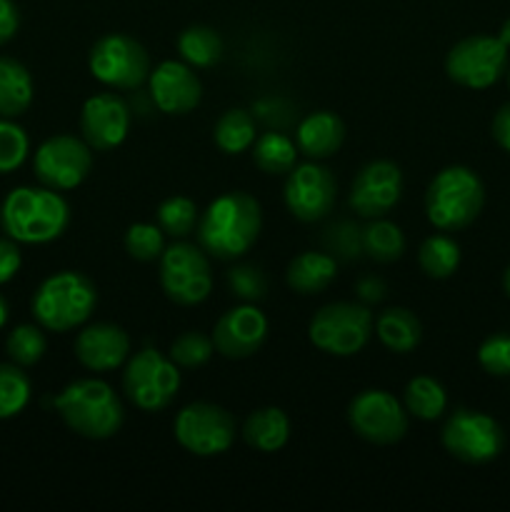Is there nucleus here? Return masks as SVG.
Segmentation results:
<instances>
[{
  "mask_svg": "<svg viewBox=\"0 0 510 512\" xmlns=\"http://www.w3.org/2000/svg\"><path fill=\"white\" fill-rule=\"evenodd\" d=\"M123 390L138 410L160 413L173 403L180 390L178 365L155 348L140 350L125 365Z\"/></svg>",
  "mask_w": 510,
  "mask_h": 512,
  "instance_id": "7",
  "label": "nucleus"
},
{
  "mask_svg": "<svg viewBox=\"0 0 510 512\" xmlns=\"http://www.w3.org/2000/svg\"><path fill=\"white\" fill-rule=\"evenodd\" d=\"M210 338L223 358L245 360L263 348L268 338V318L253 303L238 305L220 315Z\"/></svg>",
  "mask_w": 510,
  "mask_h": 512,
  "instance_id": "17",
  "label": "nucleus"
},
{
  "mask_svg": "<svg viewBox=\"0 0 510 512\" xmlns=\"http://www.w3.org/2000/svg\"><path fill=\"white\" fill-rule=\"evenodd\" d=\"M478 363L485 373L495 378L510 375V335L498 333L485 338L478 348Z\"/></svg>",
  "mask_w": 510,
  "mask_h": 512,
  "instance_id": "39",
  "label": "nucleus"
},
{
  "mask_svg": "<svg viewBox=\"0 0 510 512\" xmlns=\"http://www.w3.org/2000/svg\"><path fill=\"white\" fill-rule=\"evenodd\" d=\"M243 438L258 453H278L290 440V420L280 408H260L248 415Z\"/></svg>",
  "mask_w": 510,
  "mask_h": 512,
  "instance_id": "23",
  "label": "nucleus"
},
{
  "mask_svg": "<svg viewBox=\"0 0 510 512\" xmlns=\"http://www.w3.org/2000/svg\"><path fill=\"white\" fill-rule=\"evenodd\" d=\"M148 85L155 108L168 115L190 113L203 98V83L185 60H163L155 65L148 75Z\"/></svg>",
  "mask_w": 510,
  "mask_h": 512,
  "instance_id": "18",
  "label": "nucleus"
},
{
  "mask_svg": "<svg viewBox=\"0 0 510 512\" xmlns=\"http://www.w3.org/2000/svg\"><path fill=\"white\" fill-rule=\"evenodd\" d=\"M180 448L198 458L223 455L235 443V418L225 408L213 403H190L178 413L173 425Z\"/></svg>",
  "mask_w": 510,
  "mask_h": 512,
  "instance_id": "9",
  "label": "nucleus"
},
{
  "mask_svg": "<svg viewBox=\"0 0 510 512\" xmlns=\"http://www.w3.org/2000/svg\"><path fill=\"white\" fill-rule=\"evenodd\" d=\"M418 263L428 278L445 280L458 270L460 245L450 235H430L418 250Z\"/></svg>",
  "mask_w": 510,
  "mask_h": 512,
  "instance_id": "30",
  "label": "nucleus"
},
{
  "mask_svg": "<svg viewBox=\"0 0 510 512\" xmlns=\"http://www.w3.org/2000/svg\"><path fill=\"white\" fill-rule=\"evenodd\" d=\"M493 138H495V143L500 145V148L508 150V153H510V103H505L503 108L495 113Z\"/></svg>",
  "mask_w": 510,
  "mask_h": 512,
  "instance_id": "42",
  "label": "nucleus"
},
{
  "mask_svg": "<svg viewBox=\"0 0 510 512\" xmlns=\"http://www.w3.org/2000/svg\"><path fill=\"white\" fill-rule=\"evenodd\" d=\"M30 153L28 133L13 123V118H0V175H8L25 163Z\"/></svg>",
  "mask_w": 510,
  "mask_h": 512,
  "instance_id": "37",
  "label": "nucleus"
},
{
  "mask_svg": "<svg viewBox=\"0 0 510 512\" xmlns=\"http://www.w3.org/2000/svg\"><path fill=\"white\" fill-rule=\"evenodd\" d=\"M498 38H500V43L505 45V48H510V18L503 23V28H500Z\"/></svg>",
  "mask_w": 510,
  "mask_h": 512,
  "instance_id": "44",
  "label": "nucleus"
},
{
  "mask_svg": "<svg viewBox=\"0 0 510 512\" xmlns=\"http://www.w3.org/2000/svg\"><path fill=\"white\" fill-rule=\"evenodd\" d=\"M93 168V148L75 135H53L45 140L33 158L35 178L53 190H73Z\"/></svg>",
  "mask_w": 510,
  "mask_h": 512,
  "instance_id": "14",
  "label": "nucleus"
},
{
  "mask_svg": "<svg viewBox=\"0 0 510 512\" xmlns=\"http://www.w3.org/2000/svg\"><path fill=\"white\" fill-rule=\"evenodd\" d=\"M30 380L20 365L0 363V420H10L30 403Z\"/></svg>",
  "mask_w": 510,
  "mask_h": 512,
  "instance_id": "32",
  "label": "nucleus"
},
{
  "mask_svg": "<svg viewBox=\"0 0 510 512\" xmlns=\"http://www.w3.org/2000/svg\"><path fill=\"white\" fill-rule=\"evenodd\" d=\"M88 68L95 80L115 90H138L148 83L153 70L143 43L123 33H110L95 40L88 55Z\"/></svg>",
  "mask_w": 510,
  "mask_h": 512,
  "instance_id": "8",
  "label": "nucleus"
},
{
  "mask_svg": "<svg viewBox=\"0 0 510 512\" xmlns=\"http://www.w3.org/2000/svg\"><path fill=\"white\" fill-rule=\"evenodd\" d=\"M348 423L368 443L393 445L408 433V410L388 390H363L350 400Z\"/></svg>",
  "mask_w": 510,
  "mask_h": 512,
  "instance_id": "13",
  "label": "nucleus"
},
{
  "mask_svg": "<svg viewBox=\"0 0 510 512\" xmlns=\"http://www.w3.org/2000/svg\"><path fill=\"white\" fill-rule=\"evenodd\" d=\"M0 223L8 238L25 245H45L58 240L70 223V208L53 188L10 190L0 208Z\"/></svg>",
  "mask_w": 510,
  "mask_h": 512,
  "instance_id": "2",
  "label": "nucleus"
},
{
  "mask_svg": "<svg viewBox=\"0 0 510 512\" xmlns=\"http://www.w3.org/2000/svg\"><path fill=\"white\" fill-rule=\"evenodd\" d=\"M213 140L225 155L245 153L255 143V118L248 110H225L218 123H215Z\"/></svg>",
  "mask_w": 510,
  "mask_h": 512,
  "instance_id": "26",
  "label": "nucleus"
},
{
  "mask_svg": "<svg viewBox=\"0 0 510 512\" xmlns=\"http://www.w3.org/2000/svg\"><path fill=\"white\" fill-rule=\"evenodd\" d=\"M95 303H98V290L93 280L75 270H63L38 285L30 310L40 328L50 333H68L80 328L93 315Z\"/></svg>",
  "mask_w": 510,
  "mask_h": 512,
  "instance_id": "4",
  "label": "nucleus"
},
{
  "mask_svg": "<svg viewBox=\"0 0 510 512\" xmlns=\"http://www.w3.org/2000/svg\"><path fill=\"white\" fill-rule=\"evenodd\" d=\"M20 28V13L13 0H0V45L13 40Z\"/></svg>",
  "mask_w": 510,
  "mask_h": 512,
  "instance_id": "41",
  "label": "nucleus"
},
{
  "mask_svg": "<svg viewBox=\"0 0 510 512\" xmlns=\"http://www.w3.org/2000/svg\"><path fill=\"white\" fill-rule=\"evenodd\" d=\"M163 235L165 233L160 230V225L135 223L125 233V250L138 263H153V260H160V255L165 253Z\"/></svg>",
  "mask_w": 510,
  "mask_h": 512,
  "instance_id": "36",
  "label": "nucleus"
},
{
  "mask_svg": "<svg viewBox=\"0 0 510 512\" xmlns=\"http://www.w3.org/2000/svg\"><path fill=\"white\" fill-rule=\"evenodd\" d=\"M448 408V393L428 375H418L405 385V410L418 420H438Z\"/></svg>",
  "mask_w": 510,
  "mask_h": 512,
  "instance_id": "29",
  "label": "nucleus"
},
{
  "mask_svg": "<svg viewBox=\"0 0 510 512\" xmlns=\"http://www.w3.org/2000/svg\"><path fill=\"white\" fill-rule=\"evenodd\" d=\"M228 285L235 298L243 303H258L268 293V278L255 265H235L233 270H228Z\"/></svg>",
  "mask_w": 510,
  "mask_h": 512,
  "instance_id": "38",
  "label": "nucleus"
},
{
  "mask_svg": "<svg viewBox=\"0 0 510 512\" xmlns=\"http://www.w3.org/2000/svg\"><path fill=\"white\" fill-rule=\"evenodd\" d=\"M363 248L378 263H393L405 253V235L395 223L383 218H373V223L363 230Z\"/></svg>",
  "mask_w": 510,
  "mask_h": 512,
  "instance_id": "31",
  "label": "nucleus"
},
{
  "mask_svg": "<svg viewBox=\"0 0 510 512\" xmlns=\"http://www.w3.org/2000/svg\"><path fill=\"white\" fill-rule=\"evenodd\" d=\"M485 205V185L465 165H450L430 180L425 190V215L443 233H455L473 223Z\"/></svg>",
  "mask_w": 510,
  "mask_h": 512,
  "instance_id": "5",
  "label": "nucleus"
},
{
  "mask_svg": "<svg viewBox=\"0 0 510 512\" xmlns=\"http://www.w3.org/2000/svg\"><path fill=\"white\" fill-rule=\"evenodd\" d=\"M443 448L468 465L490 463L505 445L503 428L478 410H455L443 428Z\"/></svg>",
  "mask_w": 510,
  "mask_h": 512,
  "instance_id": "12",
  "label": "nucleus"
},
{
  "mask_svg": "<svg viewBox=\"0 0 510 512\" xmlns=\"http://www.w3.org/2000/svg\"><path fill=\"white\" fill-rule=\"evenodd\" d=\"M508 88H510V70H508Z\"/></svg>",
  "mask_w": 510,
  "mask_h": 512,
  "instance_id": "47",
  "label": "nucleus"
},
{
  "mask_svg": "<svg viewBox=\"0 0 510 512\" xmlns=\"http://www.w3.org/2000/svg\"><path fill=\"white\" fill-rule=\"evenodd\" d=\"M345 140L343 120L328 110H318L300 120L298 133H295V145L300 153L310 160H325L340 150Z\"/></svg>",
  "mask_w": 510,
  "mask_h": 512,
  "instance_id": "21",
  "label": "nucleus"
},
{
  "mask_svg": "<svg viewBox=\"0 0 510 512\" xmlns=\"http://www.w3.org/2000/svg\"><path fill=\"white\" fill-rule=\"evenodd\" d=\"M375 335L393 353H410L423 338V325L408 308H388L375 320Z\"/></svg>",
  "mask_w": 510,
  "mask_h": 512,
  "instance_id": "25",
  "label": "nucleus"
},
{
  "mask_svg": "<svg viewBox=\"0 0 510 512\" xmlns=\"http://www.w3.org/2000/svg\"><path fill=\"white\" fill-rule=\"evenodd\" d=\"M33 103V78L15 58L0 55V118H18Z\"/></svg>",
  "mask_w": 510,
  "mask_h": 512,
  "instance_id": "24",
  "label": "nucleus"
},
{
  "mask_svg": "<svg viewBox=\"0 0 510 512\" xmlns=\"http://www.w3.org/2000/svg\"><path fill=\"white\" fill-rule=\"evenodd\" d=\"M263 225L260 203L248 193H225L208 205L198 223V243L218 260H235L255 245Z\"/></svg>",
  "mask_w": 510,
  "mask_h": 512,
  "instance_id": "1",
  "label": "nucleus"
},
{
  "mask_svg": "<svg viewBox=\"0 0 510 512\" xmlns=\"http://www.w3.org/2000/svg\"><path fill=\"white\" fill-rule=\"evenodd\" d=\"M5 350H8L10 360L20 368H30V365L40 363L48 350V340H45L43 330L38 325H18L13 333L5 340Z\"/></svg>",
  "mask_w": 510,
  "mask_h": 512,
  "instance_id": "34",
  "label": "nucleus"
},
{
  "mask_svg": "<svg viewBox=\"0 0 510 512\" xmlns=\"http://www.w3.org/2000/svg\"><path fill=\"white\" fill-rule=\"evenodd\" d=\"M8 313H10L8 303H5V298H3V295H0V328H3V325L8 323Z\"/></svg>",
  "mask_w": 510,
  "mask_h": 512,
  "instance_id": "45",
  "label": "nucleus"
},
{
  "mask_svg": "<svg viewBox=\"0 0 510 512\" xmlns=\"http://www.w3.org/2000/svg\"><path fill=\"white\" fill-rule=\"evenodd\" d=\"M200 213L198 205L190 198H183V195H175V198H168L160 203L158 208V225L163 233L173 235L175 240L188 238L193 230H198Z\"/></svg>",
  "mask_w": 510,
  "mask_h": 512,
  "instance_id": "33",
  "label": "nucleus"
},
{
  "mask_svg": "<svg viewBox=\"0 0 510 512\" xmlns=\"http://www.w3.org/2000/svg\"><path fill=\"white\" fill-rule=\"evenodd\" d=\"M178 53L190 68H210L223 55V40L208 25H190L180 33Z\"/></svg>",
  "mask_w": 510,
  "mask_h": 512,
  "instance_id": "28",
  "label": "nucleus"
},
{
  "mask_svg": "<svg viewBox=\"0 0 510 512\" xmlns=\"http://www.w3.org/2000/svg\"><path fill=\"white\" fill-rule=\"evenodd\" d=\"M508 70V48L500 38L470 35L455 43L445 58V73L453 83L470 90H483L498 83Z\"/></svg>",
  "mask_w": 510,
  "mask_h": 512,
  "instance_id": "10",
  "label": "nucleus"
},
{
  "mask_svg": "<svg viewBox=\"0 0 510 512\" xmlns=\"http://www.w3.org/2000/svg\"><path fill=\"white\" fill-rule=\"evenodd\" d=\"M215 353V345L213 338L208 335L198 333V330H188V333L178 335L170 345V360H173L178 368L185 370H195V368H203Z\"/></svg>",
  "mask_w": 510,
  "mask_h": 512,
  "instance_id": "35",
  "label": "nucleus"
},
{
  "mask_svg": "<svg viewBox=\"0 0 510 512\" xmlns=\"http://www.w3.org/2000/svg\"><path fill=\"white\" fill-rule=\"evenodd\" d=\"M160 285L175 305H198L213 290V273L203 248L173 243L160 255Z\"/></svg>",
  "mask_w": 510,
  "mask_h": 512,
  "instance_id": "11",
  "label": "nucleus"
},
{
  "mask_svg": "<svg viewBox=\"0 0 510 512\" xmlns=\"http://www.w3.org/2000/svg\"><path fill=\"white\" fill-rule=\"evenodd\" d=\"M358 295L365 303H380L385 298V285L378 278H363L358 283Z\"/></svg>",
  "mask_w": 510,
  "mask_h": 512,
  "instance_id": "43",
  "label": "nucleus"
},
{
  "mask_svg": "<svg viewBox=\"0 0 510 512\" xmlns=\"http://www.w3.org/2000/svg\"><path fill=\"white\" fill-rule=\"evenodd\" d=\"M335 275H338V263L330 255L308 250V253H300L298 258L290 260L285 280H288L290 290H295V293L315 295L328 290Z\"/></svg>",
  "mask_w": 510,
  "mask_h": 512,
  "instance_id": "22",
  "label": "nucleus"
},
{
  "mask_svg": "<svg viewBox=\"0 0 510 512\" xmlns=\"http://www.w3.org/2000/svg\"><path fill=\"white\" fill-rule=\"evenodd\" d=\"M130 355V338L120 325L93 323L75 338V358L93 373H110Z\"/></svg>",
  "mask_w": 510,
  "mask_h": 512,
  "instance_id": "20",
  "label": "nucleus"
},
{
  "mask_svg": "<svg viewBox=\"0 0 510 512\" xmlns=\"http://www.w3.org/2000/svg\"><path fill=\"white\" fill-rule=\"evenodd\" d=\"M373 335V313L360 303H330L313 315L308 338L320 353L350 358L368 345Z\"/></svg>",
  "mask_w": 510,
  "mask_h": 512,
  "instance_id": "6",
  "label": "nucleus"
},
{
  "mask_svg": "<svg viewBox=\"0 0 510 512\" xmlns=\"http://www.w3.org/2000/svg\"><path fill=\"white\" fill-rule=\"evenodd\" d=\"M53 405L63 423L85 440H108L123 428V403L105 380H75L55 395Z\"/></svg>",
  "mask_w": 510,
  "mask_h": 512,
  "instance_id": "3",
  "label": "nucleus"
},
{
  "mask_svg": "<svg viewBox=\"0 0 510 512\" xmlns=\"http://www.w3.org/2000/svg\"><path fill=\"white\" fill-rule=\"evenodd\" d=\"M335 195H338L335 175L318 160L295 165L285 180V205L293 218L303 220V223L323 220L333 210Z\"/></svg>",
  "mask_w": 510,
  "mask_h": 512,
  "instance_id": "15",
  "label": "nucleus"
},
{
  "mask_svg": "<svg viewBox=\"0 0 510 512\" xmlns=\"http://www.w3.org/2000/svg\"><path fill=\"white\" fill-rule=\"evenodd\" d=\"M403 195V173L390 160H373L355 175L350 188V208L360 218H383Z\"/></svg>",
  "mask_w": 510,
  "mask_h": 512,
  "instance_id": "16",
  "label": "nucleus"
},
{
  "mask_svg": "<svg viewBox=\"0 0 510 512\" xmlns=\"http://www.w3.org/2000/svg\"><path fill=\"white\" fill-rule=\"evenodd\" d=\"M130 130V110L123 98L113 93H100L85 100L80 110V133L83 140L98 153L118 148Z\"/></svg>",
  "mask_w": 510,
  "mask_h": 512,
  "instance_id": "19",
  "label": "nucleus"
},
{
  "mask_svg": "<svg viewBox=\"0 0 510 512\" xmlns=\"http://www.w3.org/2000/svg\"><path fill=\"white\" fill-rule=\"evenodd\" d=\"M20 265H23V255H20L18 240L0 238V285L10 283L18 275Z\"/></svg>",
  "mask_w": 510,
  "mask_h": 512,
  "instance_id": "40",
  "label": "nucleus"
},
{
  "mask_svg": "<svg viewBox=\"0 0 510 512\" xmlns=\"http://www.w3.org/2000/svg\"><path fill=\"white\" fill-rule=\"evenodd\" d=\"M250 150H253L255 165L268 175L290 173L300 153L298 145L283 133H263L260 138H255Z\"/></svg>",
  "mask_w": 510,
  "mask_h": 512,
  "instance_id": "27",
  "label": "nucleus"
},
{
  "mask_svg": "<svg viewBox=\"0 0 510 512\" xmlns=\"http://www.w3.org/2000/svg\"><path fill=\"white\" fill-rule=\"evenodd\" d=\"M503 288H505V293H508V298H510V265H508V268H505V275H503Z\"/></svg>",
  "mask_w": 510,
  "mask_h": 512,
  "instance_id": "46",
  "label": "nucleus"
}]
</instances>
